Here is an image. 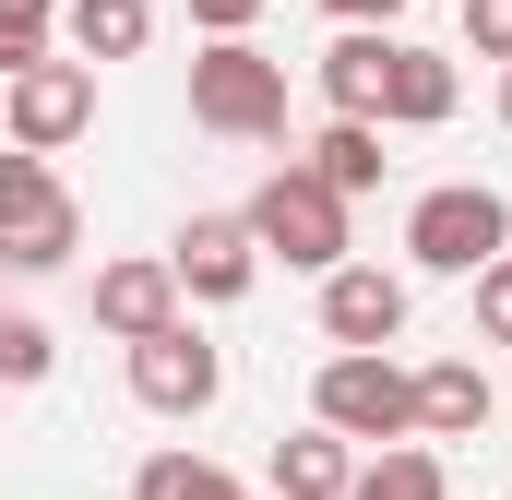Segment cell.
Returning <instances> with one entry per match:
<instances>
[{"instance_id":"obj_24","label":"cell","mask_w":512,"mask_h":500,"mask_svg":"<svg viewBox=\"0 0 512 500\" xmlns=\"http://www.w3.org/2000/svg\"><path fill=\"white\" fill-rule=\"evenodd\" d=\"M322 12H346V24H382V12H405V0H322Z\"/></svg>"},{"instance_id":"obj_11","label":"cell","mask_w":512,"mask_h":500,"mask_svg":"<svg viewBox=\"0 0 512 500\" xmlns=\"http://www.w3.org/2000/svg\"><path fill=\"white\" fill-rule=\"evenodd\" d=\"M417 429H429V441H465V429H489V370H477V358H441V370H417Z\"/></svg>"},{"instance_id":"obj_4","label":"cell","mask_w":512,"mask_h":500,"mask_svg":"<svg viewBox=\"0 0 512 500\" xmlns=\"http://www.w3.org/2000/svg\"><path fill=\"white\" fill-rule=\"evenodd\" d=\"M501 239H512V215H501V191H477V179H453V191H429L405 215V250L429 274H477V262H501Z\"/></svg>"},{"instance_id":"obj_5","label":"cell","mask_w":512,"mask_h":500,"mask_svg":"<svg viewBox=\"0 0 512 500\" xmlns=\"http://www.w3.org/2000/svg\"><path fill=\"white\" fill-rule=\"evenodd\" d=\"M322 429H346V441H405V429H417V381L393 370L382 346H346V358L322 370Z\"/></svg>"},{"instance_id":"obj_19","label":"cell","mask_w":512,"mask_h":500,"mask_svg":"<svg viewBox=\"0 0 512 500\" xmlns=\"http://www.w3.org/2000/svg\"><path fill=\"white\" fill-rule=\"evenodd\" d=\"M48 358H60V334L24 322V310H0V381H48Z\"/></svg>"},{"instance_id":"obj_7","label":"cell","mask_w":512,"mask_h":500,"mask_svg":"<svg viewBox=\"0 0 512 500\" xmlns=\"http://www.w3.org/2000/svg\"><path fill=\"white\" fill-rule=\"evenodd\" d=\"M131 393H143L155 417H203V405L227 393V358H215L191 322H155V334L131 346Z\"/></svg>"},{"instance_id":"obj_21","label":"cell","mask_w":512,"mask_h":500,"mask_svg":"<svg viewBox=\"0 0 512 500\" xmlns=\"http://www.w3.org/2000/svg\"><path fill=\"white\" fill-rule=\"evenodd\" d=\"M477 334L512 346V250H501V262H477Z\"/></svg>"},{"instance_id":"obj_22","label":"cell","mask_w":512,"mask_h":500,"mask_svg":"<svg viewBox=\"0 0 512 500\" xmlns=\"http://www.w3.org/2000/svg\"><path fill=\"white\" fill-rule=\"evenodd\" d=\"M465 36H477V60H512V0H465Z\"/></svg>"},{"instance_id":"obj_25","label":"cell","mask_w":512,"mask_h":500,"mask_svg":"<svg viewBox=\"0 0 512 500\" xmlns=\"http://www.w3.org/2000/svg\"><path fill=\"white\" fill-rule=\"evenodd\" d=\"M501 120H512V60H501Z\"/></svg>"},{"instance_id":"obj_16","label":"cell","mask_w":512,"mask_h":500,"mask_svg":"<svg viewBox=\"0 0 512 500\" xmlns=\"http://www.w3.org/2000/svg\"><path fill=\"white\" fill-rule=\"evenodd\" d=\"M346 500H441V453H382L346 477Z\"/></svg>"},{"instance_id":"obj_9","label":"cell","mask_w":512,"mask_h":500,"mask_svg":"<svg viewBox=\"0 0 512 500\" xmlns=\"http://www.w3.org/2000/svg\"><path fill=\"white\" fill-rule=\"evenodd\" d=\"M251 215H191V227H179V250H167V274H179V286H191V298H239V286H251Z\"/></svg>"},{"instance_id":"obj_3","label":"cell","mask_w":512,"mask_h":500,"mask_svg":"<svg viewBox=\"0 0 512 500\" xmlns=\"http://www.w3.org/2000/svg\"><path fill=\"white\" fill-rule=\"evenodd\" d=\"M191 120L203 131H286V60H262V48H239V36H215L203 60H191Z\"/></svg>"},{"instance_id":"obj_12","label":"cell","mask_w":512,"mask_h":500,"mask_svg":"<svg viewBox=\"0 0 512 500\" xmlns=\"http://www.w3.org/2000/svg\"><path fill=\"white\" fill-rule=\"evenodd\" d=\"M382 60H393V36H334L322 48V96H334V120H382Z\"/></svg>"},{"instance_id":"obj_8","label":"cell","mask_w":512,"mask_h":500,"mask_svg":"<svg viewBox=\"0 0 512 500\" xmlns=\"http://www.w3.org/2000/svg\"><path fill=\"white\" fill-rule=\"evenodd\" d=\"M322 334L334 346H393L405 334V286H393L382 262H334L322 274Z\"/></svg>"},{"instance_id":"obj_13","label":"cell","mask_w":512,"mask_h":500,"mask_svg":"<svg viewBox=\"0 0 512 500\" xmlns=\"http://www.w3.org/2000/svg\"><path fill=\"white\" fill-rule=\"evenodd\" d=\"M346 477H358L346 429H310V441H274V500H346Z\"/></svg>"},{"instance_id":"obj_14","label":"cell","mask_w":512,"mask_h":500,"mask_svg":"<svg viewBox=\"0 0 512 500\" xmlns=\"http://www.w3.org/2000/svg\"><path fill=\"white\" fill-rule=\"evenodd\" d=\"M382 120H405V131L453 120V60H429V48H393V60H382Z\"/></svg>"},{"instance_id":"obj_23","label":"cell","mask_w":512,"mask_h":500,"mask_svg":"<svg viewBox=\"0 0 512 500\" xmlns=\"http://www.w3.org/2000/svg\"><path fill=\"white\" fill-rule=\"evenodd\" d=\"M251 12H262V0H191V24H215V36H239Z\"/></svg>"},{"instance_id":"obj_20","label":"cell","mask_w":512,"mask_h":500,"mask_svg":"<svg viewBox=\"0 0 512 500\" xmlns=\"http://www.w3.org/2000/svg\"><path fill=\"white\" fill-rule=\"evenodd\" d=\"M48 60V0H0V72Z\"/></svg>"},{"instance_id":"obj_1","label":"cell","mask_w":512,"mask_h":500,"mask_svg":"<svg viewBox=\"0 0 512 500\" xmlns=\"http://www.w3.org/2000/svg\"><path fill=\"white\" fill-rule=\"evenodd\" d=\"M251 239L274 262H298V274H334L346 262V191L322 179V167H274L251 191Z\"/></svg>"},{"instance_id":"obj_6","label":"cell","mask_w":512,"mask_h":500,"mask_svg":"<svg viewBox=\"0 0 512 500\" xmlns=\"http://www.w3.org/2000/svg\"><path fill=\"white\" fill-rule=\"evenodd\" d=\"M0 120H12L24 155H60L72 131L96 120V72H84V60H24V72H12V96H0Z\"/></svg>"},{"instance_id":"obj_18","label":"cell","mask_w":512,"mask_h":500,"mask_svg":"<svg viewBox=\"0 0 512 500\" xmlns=\"http://www.w3.org/2000/svg\"><path fill=\"white\" fill-rule=\"evenodd\" d=\"M131 500H239V489H227L203 453H155V465L131 477Z\"/></svg>"},{"instance_id":"obj_2","label":"cell","mask_w":512,"mask_h":500,"mask_svg":"<svg viewBox=\"0 0 512 500\" xmlns=\"http://www.w3.org/2000/svg\"><path fill=\"white\" fill-rule=\"evenodd\" d=\"M72 239H84L72 191H60V179L12 143V155H0V262H12V274H60V262H72Z\"/></svg>"},{"instance_id":"obj_10","label":"cell","mask_w":512,"mask_h":500,"mask_svg":"<svg viewBox=\"0 0 512 500\" xmlns=\"http://www.w3.org/2000/svg\"><path fill=\"white\" fill-rule=\"evenodd\" d=\"M96 322H108L120 346H143L155 322H179V274H167V262H108V274H96Z\"/></svg>"},{"instance_id":"obj_17","label":"cell","mask_w":512,"mask_h":500,"mask_svg":"<svg viewBox=\"0 0 512 500\" xmlns=\"http://www.w3.org/2000/svg\"><path fill=\"white\" fill-rule=\"evenodd\" d=\"M310 167H322L334 191H370V179H382V143H370V120H334L322 143H310Z\"/></svg>"},{"instance_id":"obj_15","label":"cell","mask_w":512,"mask_h":500,"mask_svg":"<svg viewBox=\"0 0 512 500\" xmlns=\"http://www.w3.org/2000/svg\"><path fill=\"white\" fill-rule=\"evenodd\" d=\"M155 36V0H72V48L84 60H131Z\"/></svg>"}]
</instances>
